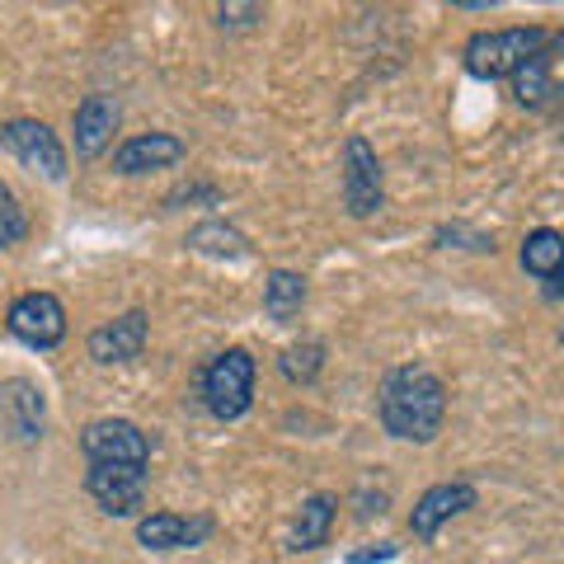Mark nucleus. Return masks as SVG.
I'll return each instance as SVG.
<instances>
[{
  "label": "nucleus",
  "mask_w": 564,
  "mask_h": 564,
  "mask_svg": "<svg viewBox=\"0 0 564 564\" xmlns=\"http://www.w3.org/2000/svg\"><path fill=\"white\" fill-rule=\"evenodd\" d=\"M447 419V386L429 367H395L381 381V423L404 443H433Z\"/></svg>",
  "instance_id": "obj_1"
},
{
  "label": "nucleus",
  "mask_w": 564,
  "mask_h": 564,
  "mask_svg": "<svg viewBox=\"0 0 564 564\" xmlns=\"http://www.w3.org/2000/svg\"><path fill=\"white\" fill-rule=\"evenodd\" d=\"M551 39L545 29L527 24V29H489V33H475L466 43V70L475 80H513L518 70L527 66V57Z\"/></svg>",
  "instance_id": "obj_2"
},
{
  "label": "nucleus",
  "mask_w": 564,
  "mask_h": 564,
  "mask_svg": "<svg viewBox=\"0 0 564 564\" xmlns=\"http://www.w3.org/2000/svg\"><path fill=\"white\" fill-rule=\"evenodd\" d=\"M254 400V358L245 348H226L203 367V404L217 419H240Z\"/></svg>",
  "instance_id": "obj_3"
},
{
  "label": "nucleus",
  "mask_w": 564,
  "mask_h": 564,
  "mask_svg": "<svg viewBox=\"0 0 564 564\" xmlns=\"http://www.w3.org/2000/svg\"><path fill=\"white\" fill-rule=\"evenodd\" d=\"M513 95L522 109H541V113L564 109V33H551L527 57V66L513 76Z\"/></svg>",
  "instance_id": "obj_4"
},
{
  "label": "nucleus",
  "mask_w": 564,
  "mask_h": 564,
  "mask_svg": "<svg viewBox=\"0 0 564 564\" xmlns=\"http://www.w3.org/2000/svg\"><path fill=\"white\" fill-rule=\"evenodd\" d=\"M0 147H6L20 165L39 170L43 180H66V151H62V141L47 122H39V118L6 122V128H0Z\"/></svg>",
  "instance_id": "obj_5"
},
{
  "label": "nucleus",
  "mask_w": 564,
  "mask_h": 564,
  "mask_svg": "<svg viewBox=\"0 0 564 564\" xmlns=\"http://www.w3.org/2000/svg\"><path fill=\"white\" fill-rule=\"evenodd\" d=\"M80 452L99 466H147L151 462V443L147 433L128 419H95L80 433Z\"/></svg>",
  "instance_id": "obj_6"
},
{
  "label": "nucleus",
  "mask_w": 564,
  "mask_h": 564,
  "mask_svg": "<svg viewBox=\"0 0 564 564\" xmlns=\"http://www.w3.org/2000/svg\"><path fill=\"white\" fill-rule=\"evenodd\" d=\"M10 334L29 348H57L66 339V306L52 292H24L6 315Z\"/></svg>",
  "instance_id": "obj_7"
},
{
  "label": "nucleus",
  "mask_w": 564,
  "mask_h": 564,
  "mask_svg": "<svg viewBox=\"0 0 564 564\" xmlns=\"http://www.w3.org/2000/svg\"><path fill=\"white\" fill-rule=\"evenodd\" d=\"M381 161L367 137H348L344 141V203L352 217H372L381 212Z\"/></svg>",
  "instance_id": "obj_8"
},
{
  "label": "nucleus",
  "mask_w": 564,
  "mask_h": 564,
  "mask_svg": "<svg viewBox=\"0 0 564 564\" xmlns=\"http://www.w3.org/2000/svg\"><path fill=\"white\" fill-rule=\"evenodd\" d=\"M85 489H90V499L109 518H132L137 508L147 503V466H99V462H90Z\"/></svg>",
  "instance_id": "obj_9"
},
{
  "label": "nucleus",
  "mask_w": 564,
  "mask_h": 564,
  "mask_svg": "<svg viewBox=\"0 0 564 564\" xmlns=\"http://www.w3.org/2000/svg\"><path fill=\"white\" fill-rule=\"evenodd\" d=\"M188 155V147L174 132H141L132 141H122L113 151V170L118 174H147V170H170Z\"/></svg>",
  "instance_id": "obj_10"
},
{
  "label": "nucleus",
  "mask_w": 564,
  "mask_h": 564,
  "mask_svg": "<svg viewBox=\"0 0 564 564\" xmlns=\"http://www.w3.org/2000/svg\"><path fill=\"white\" fill-rule=\"evenodd\" d=\"M466 508H475V485H466V480L433 485V489L414 503V513H410V532H414L419 541H429V536H437V527L452 522L456 513H466Z\"/></svg>",
  "instance_id": "obj_11"
},
{
  "label": "nucleus",
  "mask_w": 564,
  "mask_h": 564,
  "mask_svg": "<svg viewBox=\"0 0 564 564\" xmlns=\"http://www.w3.org/2000/svg\"><path fill=\"white\" fill-rule=\"evenodd\" d=\"M212 536V518H180V513H151L137 522V541L147 551H188Z\"/></svg>",
  "instance_id": "obj_12"
},
{
  "label": "nucleus",
  "mask_w": 564,
  "mask_h": 564,
  "mask_svg": "<svg viewBox=\"0 0 564 564\" xmlns=\"http://www.w3.org/2000/svg\"><path fill=\"white\" fill-rule=\"evenodd\" d=\"M118 118H122V104L113 95H90L76 109V155H85V161H95V155H104V147L113 141L118 132Z\"/></svg>",
  "instance_id": "obj_13"
},
{
  "label": "nucleus",
  "mask_w": 564,
  "mask_h": 564,
  "mask_svg": "<svg viewBox=\"0 0 564 564\" xmlns=\"http://www.w3.org/2000/svg\"><path fill=\"white\" fill-rule=\"evenodd\" d=\"M0 419L20 443L43 437V391L33 381H6L0 386Z\"/></svg>",
  "instance_id": "obj_14"
},
{
  "label": "nucleus",
  "mask_w": 564,
  "mask_h": 564,
  "mask_svg": "<svg viewBox=\"0 0 564 564\" xmlns=\"http://www.w3.org/2000/svg\"><path fill=\"white\" fill-rule=\"evenodd\" d=\"M141 348H147V315L141 311L118 315L113 325L90 334V352L99 362H132V358H141Z\"/></svg>",
  "instance_id": "obj_15"
},
{
  "label": "nucleus",
  "mask_w": 564,
  "mask_h": 564,
  "mask_svg": "<svg viewBox=\"0 0 564 564\" xmlns=\"http://www.w3.org/2000/svg\"><path fill=\"white\" fill-rule=\"evenodd\" d=\"M302 306H306V278L292 273V269L269 273V282H263V311H269V321L288 325Z\"/></svg>",
  "instance_id": "obj_16"
},
{
  "label": "nucleus",
  "mask_w": 564,
  "mask_h": 564,
  "mask_svg": "<svg viewBox=\"0 0 564 564\" xmlns=\"http://www.w3.org/2000/svg\"><path fill=\"white\" fill-rule=\"evenodd\" d=\"M522 269L541 278V282H555L560 269H564V236L551 231V226H541V231H532L522 240Z\"/></svg>",
  "instance_id": "obj_17"
},
{
  "label": "nucleus",
  "mask_w": 564,
  "mask_h": 564,
  "mask_svg": "<svg viewBox=\"0 0 564 564\" xmlns=\"http://www.w3.org/2000/svg\"><path fill=\"white\" fill-rule=\"evenodd\" d=\"M329 522H334V499L329 494H311V499L302 503V518H296L292 551H315V545H325Z\"/></svg>",
  "instance_id": "obj_18"
},
{
  "label": "nucleus",
  "mask_w": 564,
  "mask_h": 564,
  "mask_svg": "<svg viewBox=\"0 0 564 564\" xmlns=\"http://www.w3.org/2000/svg\"><path fill=\"white\" fill-rule=\"evenodd\" d=\"M188 245L203 254H221V259H245L250 254V240H245L236 226H221V221H203L188 231Z\"/></svg>",
  "instance_id": "obj_19"
},
{
  "label": "nucleus",
  "mask_w": 564,
  "mask_h": 564,
  "mask_svg": "<svg viewBox=\"0 0 564 564\" xmlns=\"http://www.w3.org/2000/svg\"><path fill=\"white\" fill-rule=\"evenodd\" d=\"M278 367H282V377L288 381H315V372L325 367V344L321 339H306V344H292V348H282V358H278Z\"/></svg>",
  "instance_id": "obj_20"
},
{
  "label": "nucleus",
  "mask_w": 564,
  "mask_h": 564,
  "mask_svg": "<svg viewBox=\"0 0 564 564\" xmlns=\"http://www.w3.org/2000/svg\"><path fill=\"white\" fill-rule=\"evenodd\" d=\"M29 236V212L20 207V198L0 184V250H10V245H20Z\"/></svg>",
  "instance_id": "obj_21"
},
{
  "label": "nucleus",
  "mask_w": 564,
  "mask_h": 564,
  "mask_svg": "<svg viewBox=\"0 0 564 564\" xmlns=\"http://www.w3.org/2000/svg\"><path fill=\"white\" fill-rule=\"evenodd\" d=\"M437 240H466V250H494V240L480 236V231H466V226H443Z\"/></svg>",
  "instance_id": "obj_22"
},
{
  "label": "nucleus",
  "mask_w": 564,
  "mask_h": 564,
  "mask_svg": "<svg viewBox=\"0 0 564 564\" xmlns=\"http://www.w3.org/2000/svg\"><path fill=\"white\" fill-rule=\"evenodd\" d=\"M259 14H263L259 6H221V10H217V20H221V24H254Z\"/></svg>",
  "instance_id": "obj_23"
},
{
  "label": "nucleus",
  "mask_w": 564,
  "mask_h": 564,
  "mask_svg": "<svg viewBox=\"0 0 564 564\" xmlns=\"http://www.w3.org/2000/svg\"><path fill=\"white\" fill-rule=\"evenodd\" d=\"M395 555V545H377V551H358V555H348V564H372V560H391Z\"/></svg>",
  "instance_id": "obj_24"
},
{
  "label": "nucleus",
  "mask_w": 564,
  "mask_h": 564,
  "mask_svg": "<svg viewBox=\"0 0 564 564\" xmlns=\"http://www.w3.org/2000/svg\"><path fill=\"white\" fill-rule=\"evenodd\" d=\"M551 296H564V269H560V278L551 282Z\"/></svg>",
  "instance_id": "obj_25"
},
{
  "label": "nucleus",
  "mask_w": 564,
  "mask_h": 564,
  "mask_svg": "<svg viewBox=\"0 0 564 564\" xmlns=\"http://www.w3.org/2000/svg\"><path fill=\"white\" fill-rule=\"evenodd\" d=\"M560 344H564V329H560Z\"/></svg>",
  "instance_id": "obj_26"
}]
</instances>
